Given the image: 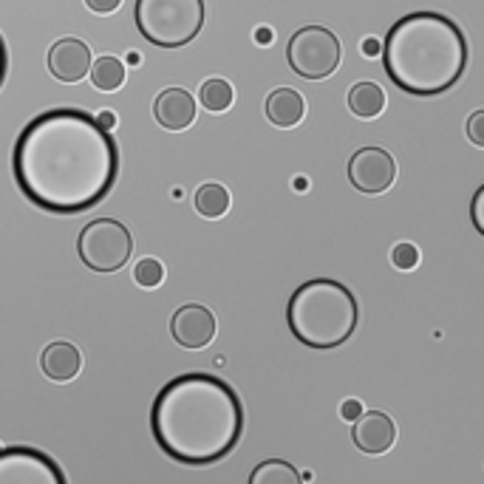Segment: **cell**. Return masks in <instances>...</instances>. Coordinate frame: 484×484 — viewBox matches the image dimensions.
Instances as JSON below:
<instances>
[{
  "label": "cell",
  "mask_w": 484,
  "mask_h": 484,
  "mask_svg": "<svg viewBox=\"0 0 484 484\" xmlns=\"http://www.w3.org/2000/svg\"><path fill=\"white\" fill-rule=\"evenodd\" d=\"M12 173L20 193L34 207L54 216H77L114 191L119 147L94 114L51 108L20 131Z\"/></svg>",
  "instance_id": "6da1fadb"
},
{
  "label": "cell",
  "mask_w": 484,
  "mask_h": 484,
  "mask_svg": "<svg viewBox=\"0 0 484 484\" xmlns=\"http://www.w3.org/2000/svg\"><path fill=\"white\" fill-rule=\"evenodd\" d=\"M256 40H258V43H269V40H272V32H269V29H261V32H256Z\"/></svg>",
  "instance_id": "f546056e"
},
{
  "label": "cell",
  "mask_w": 484,
  "mask_h": 484,
  "mask_svg": "<svg viewBox=\"0 0 484 484\" xmlns=\"http://www.w3.org/2000/svg\"><path fill=\"white\" fill-rule=\"evenodd\" d=\"M391 264L396 266V269H416V264H419V249L414 247V244H408V241H403V244H396L394 249H391Z\"/></svg>",
  "instance_id": "7402d4cb"
},
{
  "label": "cell",
  "mask_w": 484,
  "mask_h": 484,
  "mask_svg": "<svg viewBox=\"0 0 484 484\" xmlns=\"http://www.w3.org/2000/svg\"><path fill=\"white\" fill-rule=\"evenodd\" d=\"M363 414V405H360V399H346V403L340 405V416L346 419V423H354L357 416Z\"/></svg>",
  "instance_id": "484cf974"
},
{
  "label": "cell",
  "mask_w": 484,
  "mask_h": 484,
  "mask_svg": "<svg viewBox=\"0 0 484 484\" xmlns=\"http://www.w3.org/2000/svg\"><path fill=\"white\" fill-rule=\"evenodd\" d=\"M380 49H383V46L377 43L374 37H366V40H363V54H366V57H377V54H380Z\"/></svg>",
  "instance_id": "83f0119b"
},
{
  "label": "cell",
  "mask_w": 484,
  "mask_h": 484,
  "mask_svg": "<svg viewBox=\"0 0 484 484\" xmlns=\"http://www.w3.org/2000/svg\"><path fill=\"white\" fill-rule=\"evenodd\" d=\"M294 187H298V191H306V187H309V179H306V176H298V179H294Z\"/></svg>",
  "instance_id": "4dcf8cb0"
},
{
  "label": "cell",
  "mask_w": 484,
  "mask_h": 484,
  "mask_svg": "<svg viewBox=\"0 0 484 484\" xmlns=\"http://www.w3.org/2000/svg\"><path fill=\"white\" fill-rule=\"evenodd\" d=\"M249 484H303V479L286 459H266L252 468Z\"/></svg>",
  "instance_id": "e0dca14e"
},
{
  "label": "cell",
  "mask_w": 484,
  "mask_h": 484,
  "mask_svg": "<svg viewBox=\"0 0 484 484\" xmlns=\"http://www.w3.org/2000/svg\"><path fill=\"white\" fill-rule=\"evenodd\" d=\"M351 439L363 453H371V456L388 453L394 448V442H396V425H394V419L388 414L368 411V414H360L354 419Z\"/></svg>",
  "instance_id": "7c38bea8"
},
{
  "label": "cell",
  "mask_w": 484,
  "mask_h": 484,
  "mask_svg": "<svg viewBox=\"0 0 484 484\" xmlns=\"http://www.w3.org/2000/svg\"><path fill=\"white\" fill-rule=\"evenodd\" d=\"M388 79L411 97H439L451 91L468 69V40L451 17L414 12L399 17L383 43Z\"/></svg>",
  "instance_id": "3957f363"
},
{
  "label": "cell",
  "mask_w": 484,
  "mask_h": 484,
  "mask_svg": "<svg viewBox=\"0 0 484 484\" xmlns=\"http://www.w3.org/2000/svg\"><path fill=\"white\" fill-rule=\"evenodd\" d=\"M131 229L116 219H97L77 238V256L91 272H119L131 261Z\"/></svg>",
  "instance_id": "8992f818"
},
{
  "label": "cell",
  "mask_w": 484,
  "mask_h": 484,
  "mask_svg": "<svg viewBox=\"0 0 484 484\" xmlns=\"http://www.w3.org/2000/svg\"><path fill=\"white\" fill-rule=\"evenodd\" d=\"M40 366H43V374L49 377V380L69 383L82 368V351L74 343H66V340L49 343L43 349V357H40Z\"/></svg>",
  "instance_id": "5bb4252c"
},
{
  "label": "cell",
  "mask_w": 484,
  "mask_h": 484,
  "mask_svg": "<svg viewBox=\"0 0 484 484\" xmlns=\"http://www.w3.org/2000/svg\"><path fill=\"white\" fill-rule=\"evenodd\" d=\"M91 49L77 37H62L49 49V71L60 82H79L88 77L91 69Z\"/></svg>",
  "instance_id": "8fae6325"
},
{
  "label": "cell",
  "mask_w": 484,
  "mask_h": 484,
  "mask_svg": "<svg viewBox=\"0 0 484 484\" xmlns=\"http://www.w3.org/2000/svg\"><path fill=\"white\" fill-rule=\"evenodd\" d=\"M171 334L182 349H207L216 340V314L201 303H187L176 309L171 321Z\"/></svg>",
  "instance_id": "30bf717a"
},
{
  "label": "cell",
  "mask_w": 484,
  "mask_h": 484,
  "mask_svg": "<svg viewBox=\"0 0 484 484\" xmlns=\"http://www.w3.org/2000/svg\"><path fill=\"white\" fill-rule=\"evenodd\" d=\"M154 114L164 131H187L196 122V99L184 88H164L154 102Z\"/></svg>",
  "instance_id": "4fadbf2b"
},
{
  "label": "cell",
  "mask_w": 484,
  "mask_h": 484,
  "mask_svg": "<svg viewBox=\"0 0 484 484\" xmlns=\"http://www.w3.org/2000/svg\"><path fill=\"white\" fill-rule=\"evenodd\" d=\"M0 448H4V445H0Z\"/></svg>",
  "instance_id": "1f68e13d"
},
{
  "label": "cell",
  "mask_w": 484,
  "mask_h": 484,
  "mask_svg": "<svg viewBox=\"0 0 484 484\" xmlns=\"http://www.w3.org/2000/svg\"><path fill=\"white\" fill-rule=\"evenodd\" d=\"M349 182L360 193H386L396 182V159L383 147H360L349 159Z\"/></svg>",
  "instance_id": "9c48e42d"
},
{
  "label": "cell",
  "mask_w": 484,
  "mask_h": 484,
  "mask_svg": "<svg viewBox=\"0 0 484 484\" xmlns=\"http://www.w3.org/2000/svg\"><path fill=\"white\" fill-rule=\"evenodd\" d=\"M199 99H201V105H204L209 114H221V111L229 108V105H233L236 91H233V86H229L227 79L213 77V79H207L204 86H201Z\"/></svg>",
  "instance_id": "ffe728a7"
},
{
  "label": "cell",
  "mask_w": 484,
  "mask_h": 484,
  "mask_svg": "<svg viewBox=\"0 0 484 484\" xmlns=\"http://www.w3.org/2000/svg\"><path fill=\"white\" fill-rule=\"evenodd\" d=\"M0 484H69V479L49 453L12 445L0 448Z\"/></svg>",
  "instance_id": "ba28073f"
},
{
  "label": "cell",
  "mask_w": 484,
  "mask_h": 484,
  "mask_svg": "<svg viewBox=\"0 0 484 484\" xmlns=\"http://www.w3.org/2000/svg\"><path fill=\"white\" fill-rule=\"evenodd\" d=\"M196 209L204 219H221L229 209V193L219 182H207L196 191Z\"/></svg>",
  "instance_id": "ac0fdd59"
},
{
  "label": "cell",
  "mask_w": 484,
  "mask_h": 484,
  "mask_svg": "<svg viewBox=\"0 0 484 484\" xmlns=\"http://www.w3.org/2000/svg\"><path fill=\"white\" fill-rule=\"evenodd\" d=\"M349 108L360 119H374L386 111V91L377 82H357L349 91Z\"/></svg>",
  "instance_id": "2e32d148"
},
{
  "label": "cell",
  "mask_w": 484,
  "mask_h": 484,
  "mask_svg": "<svg viewBox=\"0 0 484 484\" xmlns=\"http://www.w3.org/2000/svg\"><path fill=\"white\" fill-rule=\"evenodd\" d=\"M468 136L476 147H484V111H473L468 119Z\"/></svg>",
  "instance_id": "603a6c76"
},
{
  "label": "cell",
  "mask_w": 484,
  "mask_h": 484,
  "mask_svg": "<svg viewBox=\"0 0 484 484\" xmlns=\"http://www.w3.org/2000/svg\"><path fill=\"white\" fill-rule=\"evenodd\" d=\"M134 278L142 289H156L164 281V266L156 258H142L134 269Z\"/></svg>",
  "instance_id": "44dd1931"
},
{
  "label": "cell",
  "mask_w": 484,
  "mask_h": 484,
  "mask_svg": "<svg viewBox=\"0 0 484 484\" xmlns=\"http://www.w3.org/2000/svg\"><path fill=\"white\" fill-rule=\"evenodd\" d=\"M151 433L159 451L179 465H216L241 442V396L216 374H179L154 399Z\"/></svg>",
  "instance_id": "7a4b0ae2"
},
{
  "label": "cell",
  "mask_w": 484,
  "mask_h": 484,
  "mask_svg": "<svg viewBox=\"0 0 484 484\" xmlns=\"http://www.w3.org/2000/svg\"><path fill=\"white\" fill-rule=\"evenodd\" d=\"M306 114V102L301 91L294 88H275L266 97V116L278 128H294Z\"/></svg>",
  "instance_id": "9a60e30c"
},
{
  "label": "cell",
  "mask_w": 484,
  "mask_h": 484,
  "mask_svg": "<svg viewBox=\"0 0 484 484\" xmlns=\"http://www.w3.org/2000/svg\"><path fill=\"white\" fill-rule=\"evenodd\" d=\"M340 57H343V49H340L338 34L318 23L298 29L286 46V60L292 71L303 79L331 77L340 66Z\"/></svg>",
  "instance_id": "52a82bcc"
},
{
  "label": "cell",
  "mask_w": 484,
  "mask_h": 484,
  "mask_svg": "<svg viewBox=\"0 0 484 484\" xmlns=\"http://www.w3.org/2000/svg\"><path fill=\"white\" fill-rule=\"evenodd\" d=\"M360 321V306L351 289L331 278H314L292 292L286 306V323L294 340L314 349L331 351L343 346Z\"/></svg>",
  "instance_id": "277c9868"
},
{
  "label": "cell",
  "mask_w": 484,
  "mask_h": 484,
  "mask_svg": "<svg viewBox=\"0 0 484 484\" xmlns=\"http://www.w3.org/2000/svg\"><path fill=\"white\" fill-rule=\"evenodd\" d=\"M204 0H136L134 20L139 34L159 49L193 43L204 26Z\"/></svg>",
  "instance_id": "5b68a950"
},
{
  "label": "cell",
  "mask_w": 484,
  "mask_h": 484,
  "mask_svg": "<svg viewBox=\"0 0 484 484\" xmlns=\"http://www.w3.org/2000/svg\"><path fill=\"white\" fill-rule=\"evenodd\" d=\"M86 6L97 14H111L122 6V0H86Z\"/></svg>",
  "instance_id": "d4e9b609"
},
{
  "label": "cell",
  "mask_w": 484,
  "mask_h": 484,
  "mask_svg": "<svg viewBox=\"0 0 484 484\" xmlns=\"http://www.w3.org/2000/svg\"><path fill=\"white\" fill-rule=\"evenodd\" d=\"M97 122L102 125L105 131H114V125H116V116H114V111H102L99 116H97Z\"/></svg>",
  "instance_id": "f1b7e54d"
},
{
  "label": "cell",
  "mask_w": 484,
  "mask_h": 484,
  "mask_svg": "<svg viewBox=\"0 0 484 484\" xmlns=\"http://www.w3.org/2000/svg\"><path fill=\"white\" fill-rule=\"evenodd\" d=\"M6 74H9V51H6V40H4V34H0V88H4Z\"/></svg>",
  "instance_id": "4316f807"
},
{
  "label": "cell",
  "mask_w": 484,
  "mask_h": 484,
  "mask_svg": "<svg viewBox=\"0 0 484 484\" xmlns=\"http://www.w3.org/2000/svg\"><path fill=\"white\" fill-rule=\"evenodd\" d=\"M88 74L97 91H116L125 82V62L116 57H99L97 62H91Z\"/></svg>",
  "instance_id": "d6986e66"
},
{
  "label": "cell",
  "mask_w": 484,
  "mask_h": 484,
  "mask_svg": "<svg viewBox=\"0 0 484 484\" xmlns=\"http://www.w3.org/2000/svg\"><path fill=\"white\" fill-rule=\"evenodd\" d=\"M481 207H484V187H479L476 196H473V204H470V216H473V227L484 236V219H481Z\"/></svg>",
  "instance_id": "cb8c5ba5"
}]
</instances>
